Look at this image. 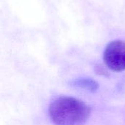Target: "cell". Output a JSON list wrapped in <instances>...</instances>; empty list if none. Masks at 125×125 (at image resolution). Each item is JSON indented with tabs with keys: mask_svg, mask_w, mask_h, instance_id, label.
Wrapping results in <instances>:
<instances>
[{
	"mask_svg": "<svg viewBox=\"0 0 125 125\" xmlns=\"http://www.w3.org/2000/svg\"><path fill=\"white\" fill-rule=\"evenodd\" d=\"M72 85L92 92H96L99 88L98 83L91 78H79L74 80L72 82Z\"/></svg>",
	"mask_w": 125,
	"mask_h": 125,
	"instance_id": "3",
	"label": "cell"
},
{
	"mask_svg": "<svg viewBox=\"0 0 125 125\" xmlns=\"http://www.w3.org/2000/svg\"><path fill=\"white\" fill-rule=\"evenodd\" d=\"M103 59L111 70L121 72L125 70V42L114 40L108 43L105 49Z\"/></svg>",
	"mask_w": 125,
	"mask_h": 125,
	"instance_id": "2",
	"label": "cell"
},
{
	"mask_svg": "<svg viewBox=\"0 0 125 125\" xmlns=\"http://www.w3.org/2000/svg\"><path fill=\"white\" fill-rule=\"evenodd\" d=\"M90 108L83 101L71 97H59L48 108V116L55 125H82L89 118Z\"/></svg>",
	"mask_w": 125,
	"mask_h": 125,
	"instance_id": "1",
	"label": "cell"
},
{
	"mask_svg": "<svg viewBox=\"0 0 125 125\" xmlns=\"http://www.w3.org/2000/svg\"><path fill=\"white\" fill-rule=\"evenodd\" d=\"M96 69V73L99 74V75H105V76H108V71L103 67V66H100V65H97L95 67Z\"/></svg>",
	"mask_w": 125,
	"mask_h": 125,
	"instance_id": "4",
	"label": "cell"
}]
</instances>
